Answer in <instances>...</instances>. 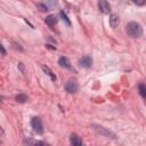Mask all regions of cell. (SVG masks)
Segmentation results:
<instances>
[{
    "instance_id": "1",
    "label": "cell",
    "mask_w": 146,
    "mask_h": 146,
    "mask_svg": "<svg viewBox=\"0 0 146 146\" xmlns=\"http://www.w3.org/2000/svg\"><path fill=\"white\" fill-rule=\"evenodd\" d=\"M125 31H127V34L131 38H139L141 34H143V29L141 26L136 23V22H130L127 24L125 26Z\"/></svg>"
},
{
    "instance_id": "2",
    "label": "cell",
    "mask_w": 146,
    "mask_h": 146,
    "mask_svg": "<svg viewBox=\"0 0 146 146\" xmlns=\"http://www.w3.org/2000/svg\"><path fill=\"white\" fill-rule=\"evenodd\" d=\"M31 125L33 128V130L36 132V133H42L43 132V127H42V122H41V119L40 117H33L31 120Z\"/></svg>"
},
{
    "instance_id": "3",
    "label": "cell",
    "mask_w": 146,
    "mask_h": 146,
    "mask_svg": "<svg viewBox=\"0 0 146 146\" xmlns=\"http://www.w3.org/2000/svg\"><path fill=\"white\" fill-rule=\"evenodd\" d=\"M65 89H66V91L70 92V94H74V92H76L78 89H79V84H78L76 80H74V79H70V80L66 82V84H65Z\"/></svg>"
},
{
    "instance_id": "4",
    "label": "cell",
    "mask_w": 146,
    "mask_h": 146,
    "mask_svg": "<svg viewBox=\"0 0 146 146\" xmlns=\"http://www.w3.org/2000/svg\"><path fill=\"white\" fill-rule=\"evenodd\" d=\"M79 64H80V66H82L84 68H89L92 65V59L89 56H83L79 59Z\"/></svg>"
},
{
    "instance_id": "5",
    "label": "cell",
    "mask_w": 146,
    "mask_h": 146,
    "mask_svg": "<svg viewBox=\"0 0 146 146\" xmlns=\"http://www.w3.org/2000/svg\"><path fill=\"white\" fill-rule=\"evenodd\" d=\"M98 8L104 14H110V11H111V6L106 0H99L98 1Z\"/></svg>"
},
{
    "instance_id": "6",
    "label": "cell",
    "mask_w": 146,
    "mask_h": 146,
    "mask_svg": "<svg viewBox=\"0 0 146 146\" xmlns=\"http://www.w3.org/2000/svg\"><path fill=\"white\" fill-rule=\"evenodd\" d=\"M119 23H120L119 16L115 15V14H112V15L110 16V26H111L112 29H116V26L119 25Z\"/></svg>"
},
{
    "instance_id": "7",
    "label": "cell",
    "mask_w": 146,
    "mask_h": 146,
    "mask_svg": "<svg viewBox=\"0 0 146 146\" xmlns=\"http://www.w3.org/2000/svg\"><path fill=\"white\" fill-rule=\"evenodd\" d=\"M58 64L60 67H64V68H71V63L68 60L67 57H60L59 60H58Z\"/></svg>"
},
{
    "instance_id": "8",
    "label": "cell",
    "mask_w": 146,
    "mask_h": 146,
    "mask_svg": "<svg viewBox=\"0 0 146 146\" xmlns=\"http://www.w3.org/2000/svg\"><path fill=\"white\" fill-rule=\"evenodd\" d=\"M44 22H46L47 25H49V26H54L55 24H57V17H56L55 15H48V16L46 17Z\"/></svg>"
},
{
    "instance_id": "9",
    "label": "cell",
    "mask_w": 146,
    "mask_h": 146,
    "mask_svg": "<svg viewBox=\"0 0 146 146\" xmlns=\"http://www.w3.org/2000/svg\"><path fill=\"white\" fill-rule=\"evenodd\" d=\"M70 141H71V144H73V145H82V140H81V138H80L76 133H72V135H71Z\"/></svg>"
},
{
    "instance_id": "10",
    "label": "cell",
    "mask_w": 146,
    "mask_h": 146,
    "mask_svg": "<svg viewBox=\"0 0 146 146\" xmlns=\"http://www.w3.org/2000/svg\"><path fill=\"white\" fill-rule=\"evenodd\" d=\"M42 70L46 72V74H47V75H49V76H50V79H51L52 81H55V80H56V75L52 73V71H51V70H50L48 66L43 65V66H42Z\"/></svg>"
},
{
    "instance_id": "11",
    "label": "cell",
    "mask_w": 146,
    "mask_h": 146,
    "mask_svg": "<svg viewBox=\"0 0 146 146\" xmlns=\"http://www.w3.org/2000/svg\"><path fill=\"white\" fill-rule=\"evenodd\" d=\"M138 90H139V94H140V96L143 97V98H145L146 99V86L145 84H139V87H138Z\"/></svg>"
},
{
    "instance_id": "12",
    "label": "cell",
    "mask_w": 146,
    "mask_h": 146,
    "mask_svg": "<svg viewBox=\"0 0 146 146\" xmlns=\"http://www.w3.org/2000/svg\"><path fill=\"white\" fill-rule=\"evenodd\" d=\"M15 99H16L18 103H25V102H26L29 98H27V96H26V95L19 94V95H17V96H16V98H15Z\"/></svg>"
},
{
    "instance_id": "13",
    "label": "cell",
    "mask_w": 146,
    "mask_h": 146,
    "mask_svg": "<svg viewBox=\"0 0 146 146\" xmlns=\"http://www.w3.org/2000/svg\"><path fill=\"white\" fill-rule=\"evenodd\" d=\"M56 5H57V0H48V1L46 2V7H47L48 9L54 8Z\"/></svg>"
},
{
    "instance_id": "14",
    "label": "cell",
    "mask_w": 146,
    "mask_h": 146,
    "mask_svg": "<svg viewBox=\"0 0 146 146\" xmlns=\"http://www.w3.org/2000/svg\"><path fill=\"white\" fill-rule=\"evenodd\" d=\"M132 2L135 5H137V6H144L145 2H146V0H132Z\"/></svg>"
},
{
    "instance_id": "15",
    "label": "cell",
    "mask_w": 146,
    "mask_h": 146,
    "mask_svg": "<svg viewBox=\"0 0 146 146\" xmlns=\"http://www.w3.org/2000/svg\"><path fill=\"white\" fill-rule=\"evenodd\" d=\"M60 15H62V17H63V19H64V21H65V22L67 23V25H70V24H71V22H70V19L67 18V16H66V14H65L64 11H60Z\"/></svg>"
},
{
    "instance_id": "16",
    "label": "cell",
    "mask_w": 146,
    "mask_h": 146,
    "mask_svg": "<svg viewBox=\"0 0 146 146\" xmlns=\"http://www.w3.org/2000/svg\"><path fill=\"white\" fill-rule=\"evenodd\" d=\"M18 68L22 71V73H23V74L25 73V68H24V65H23V63H19V64H18Z\"/></svg>"
}]
</instances>
